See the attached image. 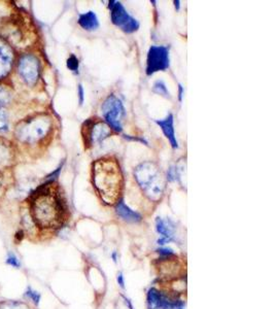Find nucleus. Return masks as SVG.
<instances>
[{"label":"nucleus","mask_w":275,"mask_h":309,"mask_svg":"<svg viewBox=\"0 0 275 309\" xmlns=\"http://www.w3.org/2000/svg\"><path fill=\"white\" fill-rule=\"evenodd\" d=\"M78 97H80V104L84 103V88L82 85H78Z\"/></svg>","instance_id":"a878e982"},{"label":"nucleus","mask_w":275,"mask_h":309,"mask_svg":"<svg viewBox=\"0 0 275 309\" xmlns=\"http://www.w3.org/2000/svg\"><path fill=\"white\" fill-rule=\"evenodd\" d=\"M169 68V50L164 46H151L147 53L146 74L151 75Z\"/></svg>","instance_id":"6e6552de"},{"label":"nucleus","mask_w":275,"mask_h":309,"mask_svg":"<svg viewBox=\"0 0 275 309\" xmlns=\"http://www.w3.org/2000/svg\"><path fill=\"white\" fill-rule=\"evenodd\" d=\"M8 101H9V93L3 87H0V107L7 104Z\"/></svg>","instance_id":"4be33fe9"},{"label":"nucleus","mask_w":275,"mask_h":309,"mask_svg":"<svg viewBox=\"0 0 275 309\" xmlns=\"http://www.w3.org/2000/svg\"><path fill=\"white\" fill-rule=\"evenodd\" d=\"M18 70L22 79L28 85H34L41 74V65L38 59L33 55H23L18 64Z\"/></svg>","instance_id":"1a4fd4ad"},{"label":"nucleus","mask_w":275,"mask_h":309,"mask_svg":"<svg viewBox=\"0 0 275 309\" xmlns=\"http://www.w3.org/2000/svg\"><path fill=\"white\" fill-rule=\"evenodd\" d=\"M101 110L103 118L110 129L115 132H121L123 130V121L126 114L122 101L114 95H109L104 100Z\"/></svg>","instance_id":"39448f33"},{"label":"nucleus","mask_w":275,"mask_h":309,"mask_svg":"<svg viewBox=\"0 0 275 309\" xmlns=\"http://www.w3.org/2000/svg\"><path fill=\"white\" fill-rule=\"evenodd\" d=\"M125 301H126V304L129 306V308H130V309H133V307H132V304H131L130 300H128V299H126V298H125Z\"/></svg>","instance_id":"c85d7f7f"},{"label":"nucleus","mask_w":275,"mask_h":309,"mask_svg":"<svg viewBox=\"0 0 275 309\" xmlns=\"http://www.w3.org/2000/svg\"><path fill=\"white\" fill-rule=\"evenodd\" d=\"M186 167H187V162H186V159H184V158L180 159L174 167L175 177L180 183H182V180L186 178V174H187Z\"/></svg>","instance_id":"f3484780"},{"label":"nucleus","mask_w":275,"mask_h":309,"mask_svg":"<svg viewBox=\"0 0 275 309\" xmlns=\"http://www.w3.org/2000/svg\"><path fill=\"white\" fill-rule=\"evenodd\" d=\"M52 187L53 181H47L39 187L32 195L30 205L34 222L47 229L60 227L65 217V204Z\"/></svg>","instance_id":"f257e3e1"},{"label":"nucleus","mask_w":275,"mask_h":309,"mask_svg":"<svg viewBox=\"0 0 275 309\" xmlns=\"http://www.w3.org/2000/svg\"><path fill=\"white\" fill-rule=\"evenodd\" d=\"M173 122H174V120H173V115L172 114L167 115V117L165 119H163V120H157L156 121V123L160 126V128L163 131V133L165 134V136L167 137V139L171 143L172 147L177 148L178 147V143H177L175 132H174Z\"/></svg>","instance_id":"9b49d317"},{"label":"nucleus","mask_w":275,"mask_h":309,"mask_svg":"<svg viewBox=\"0 0 275 309\" xmlns=\"http://www.w3.org/2000/svg\"><path fill=\"white\" fill-rule=\"evenodd\" d=\"M78 66H80V62H78V59L74 56L71 55L68 59H67V67L69 70L76 72L78 70Z\"/></svg>","instance_id":"412c9836"},{"label":"nucleus","mask_w":275,"mask_h":309,"mask_svg":"<svg viewBox=\"0 0 275 309\" xmlns=\"http://www.w3.org/2000/svg\"><path fill=\"white\" fill-rule=\"evenodd\" d=\"M179 2H174V5H175V8L177 9V10H179Z\"/></svg>","instance_id":"c756f323"},{"label":"nucleus","mask_w":275,"mask_h":309,"mask_svg":"<svg viewBox=\"0 0 275 309\" xmlns=\"http://www.w3.org/2000/svg\"><path fill=\"white\" fill-rule=\"evenodd\" d=\"M158 253L162 256H165V257H169V256L174 255V253L171 249H160V250H158Z\"/></svg>","instance_id":"393cba45"},{"label":"nucleus","mask_w":275,"mask_h":309,"mask_svg":"<svg viewBox=\"0 0 275 309\" xmlns=\"http://www.w3.org/2000/svg\"><path fill=\"white\" fill-rule=\"evenodd\" d=\"M78 24L80 26L88 31L96 30L99 27V22L97 16L94 12H88L86 14H82L78 18Z\"/></svg>","instance_id":"ddd939ff"},{"label":"nucleus","mask_w":275,"mask_h":309,"mask_svg":"<svg viewBox=\"0 0 275 309\" xmlns=\"http://www.w3.org/2000/svg\"><path fill=\"white\" fill-rule=\"evenodd\" d=\"M182 99V87L181 85H179V100Z\"/></svg>","instance_id":"cd10ccee"},{"label":"nucleus","mask_w":275,"mask_h":309,"mask_svg":"<svg viewBox=\"0 0 275 309\" xmlns=\"http://www.w3.org/2000/svg\"><path fill=\"white\" fill-rule=\"evenodd\" d=\"M115 210H116L117 215H119L121 219H123L126 222L137 223L141 220V215L138 212L129 208L123 201L117 202Z\"/></svg>","instance_id":"f8f14e48"},{"label":"nucleus","mask_w":275,"mask_h":309,"mask_svg":"<svg viewBox=\"0 0 275 309\" xmlns=\"http://www.w3.org/2000/svg\"><path fill=\"white\" fill-rule=\"evenodd\" d=\"M82 134L84 137L85 146L88 148L96 143L102 142L105 138H107L111 134V129L104 122L89 119L83 125Z\"/></svg>","instance_id":"423d86ee"},{"label":"nucleus","mask_w":275,"mask_h":309,"mask_svg":"<svg viewBox=\"0 0 275 309\" xmlns=\"http://www.w3.org/2000/svg\"><path fill=\"white\" fill-rule=\"evenodd\" d=\"M116 280H117V283H119V285L121 286V288L124 289V288H125V283H124V276H123V274H122V273L117 274Z\"/></svg>","instance_id":"bb28decb"},{"label":"nucleus","mask_w":275,"mask_h":309,"mask_svg":"<svg viewBox=\"0 0 275 309\" xmlns=\"http://www.w3.org/2000/svg\"><path fill=\"white\" fill-rule=\"evenodd\" d=\"M108 8L110 10L111 21L115 26L121 28L126 33H132L138 29L139 23L127 13L121 3L111 0Z\"/></svg>","instance_id":"0eeeda50"},{"label":"nucleus","mask_w":275,"mask_h":309,"mask_svg":"<svg viewBox=\"0 0 275 309\" xmlns=\"http://www.w3.org/2000/svg\"><path fill=\"white\" fill-rule=\"evenodd\" d=\"M51 129V118L47 114H39L22 122L16 128V136L25 143L33 144L45 139Z\"/></svg>","instance_id":"20e7f679"},{"label":"nucleus","mask_w":275,"mask_h":309,"mask_svg":"<svg viewBox=\"0 0 275 309\" xmlns=\"http://www.w3.org/2000/svg\"><path fill=\"white\" fill-rule=\"evenodd\" d=\"M134 178L144 195L151 201H159L166 189V177L161 168L151 161H145L134 169Z\"/></svg>","instance_id":"7ed1b4c3"},{"label":"nucleus","mask_w":275,"mask_h":309,"mask_svg":"<svg viewBox=\"0 0 275 309\" xmlns=\"http://www.w3.org/2000/svg\"><path fill=\"white\" fill-rule=\"evenodd\" d=\"M26 295H27L31 300H33L35 304H38L39 300H41V295H39V294H38L37 292H35V291H32L31 289H28Z\"/></svg>","instance_id":"5701e85b"},{"label":"nucleus","mask_w":275,"mask_h":309,"mask_svg":"<svg viewBox=\"0 0 275 309\" xmlns=\"http://www.w3.org/2000/svg\"><path fill=\"white\" fill-rule=\"evenodd\" d=\"M162 294L154 288H151L147 293V305L149 309H161L162 304Z\"/></svg>","instance_id":"dca6fc26"},{"label":"nucleus","mask_w":275,"mask_h":309,"mask_svg":"<svg viewBox=\"0 0 275 309\" xmlns=\"http://www.w3.org/2000/svg\"><path fill=\"white\" fill-rule=\"evenodd\" d=\"M92 182L104 203L114 204L119 201L124 186L120 164L111 157L96 160L92 164Z\"/></svg>","instance_id":"f03ea898"},{"label":"nucleus","mask_w":275,"mask_h":309,"mask_svg":"<svg viewBox=\"0 0 275 309\" xmlns=\"http://www.w3.org/2000/svg\"><path fill=\"white\" fill-rule=\"evenodd\" d=\"M112 258H113V261L115 262V261H116V258H115V253H113V254H112Z\"/></svg>","instance_id":"7c9ffc66"},{"label":"nucleus","mask_w":275,"mask_h":309,"mask_svg":"<svg viewBox=\"0 0 275 309\" xmlns=\"http://www.w3.org/2000/svg\"><path fill=\"white\" fill-rule=\"evenodd\" d=\"M156 229L158 231V233L163 235L164 238L171 239L173 236L174 232V225L169 220H163L161 218H157L156 220Z\"/></svg>","instance_id":"4468645a"},{"label":"nucleus","mask_w":275,"mask_h":309,"mask_svg":"<svg viewBox=\"0 0 275 309\" xmlns=\"http://www.w3.org/2000/svg\"><path fill=\"white\" fill-rule=\"evenodd\" d=\"M14 64V51L11 46L0 37V80L6 77Z\"/></svg>","instance_id":"9d476101"},{"label":"nucleus","mask_w":275,"mask_h":309,"mask_svg":"<svg viewBox=\"0 0 275 309\" xmlns=\"http://www.w3.org/2000/svg\"><path fill=\"white\" fill-rule=\"evenodd\" d=\"M9 128V118L7 112L0 108V131H7Z\"/></svg>","instance_id":"aec40b11"},{"label":"nucleus","mask_w":275,"mask_h":309,"mask_svg":"<svg viewBox=\"0 0 275 309\" xmlns=\"http://www.w3.org/2000/svg\"><path fill=\"white\" fill-rule=\"evenodd\" d=\"M0 309H29L28 306L21 302L8 301L0 304Z\"/></svg>","instance_id":"6ab92c4d"},{"label":"nucleus","mask_w":275,"mask_h":309,"mask_svg":"<svg viewBox=\"0 0 275 309\" xmlns=\"http://www.w3.org/2000/svg\"><path fill=\"white\" fill-rule=\"evenodd\" d=\"M152 91L155 93H157V94H159V95H162V96L166 97V98H170V95H169V92H168V90L166 88V85L162 81H157L154 84Z\"/></svg>","instance_id":"a211bd4d"},{"label":"nucleus","mask_w":275,"mask_h":309,"mask_svg":"<svg viewBox=\"0 0 275 309\" xmlns=\"http://www.w3.org/2000/svg\"><path fill=\"white\" fill-rule=\"evenodd\" d=\"M13 159L11 146L4 139H0V167H7Z\"/></svg>","instance_id":"2eb2a0df"},{"label":"nucleus","mask_w":275,"mask_h":309,"mask_svg":"<svg viewBox=\"0 0 275 309\" xmlns=\"http://www.w3.org/2000/svg\"><path fill=\"white\" fill-rule=\"evenodd\" d=\"M8 264H10V265H12V266H14V267H17V268H19L20 267V261L18 260V258L16 257V256H14L13 254H10V256H9V258H8Z\"/></svg>","instance_id":"b1692460"}]
</instances>
